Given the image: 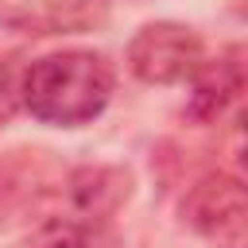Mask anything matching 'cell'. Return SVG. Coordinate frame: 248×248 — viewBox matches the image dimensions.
Returning <instances> with one entry per match:
<instances>
[{"label":"cell","instance_id":"6da1fadb","mask_svg":"<svg viewBox=\"0 0 248 248\" xmlns=\"http://www.w3.org/2000/svg\"><path fill=\"white\" fill-rule=\"evenodd\" d=\"M116 93V70L101 50H54L19 74V105L50 128L93 124Z\"/></svg>","mask_w":248,"mask_h":248},{"label":"cell","instance_id":"7a4b0ae2","mask_svg":"<svg viewBox=\"0 0 248 248\" xmlns=\"http://www.w3.org/2000/svg\"><path fill=\"white\" fill-rule=\"evenodd\" d=\"M205 62V39L190 23L155 19L128 39V70L147 85H178Z\"/></svg>","mask_w":248,"mask_h":248},{"label":"cell","instance_id":"3957f363","mask_svg":"<svg viewBox=\"0 0 248 248\" xmlns=\"http://www.w3.org/2000/svg\"><path fill=\"white\" fill-rule=\"evenodd\" d=\"M182 221L213 240L217 248H244L248 244V198L244 182L229 170H209L202 174L186 198H182Z\"/></svg>","mask_w":248,"mask_h":248},{"label":"cell","instance_id":"277c9868","mask_svg":"<svg viewBox=\"0 0 248 248\" xmlns=\"http://www.w3.org/2000/svg\"><path fill=\"white\" fill-rule=\"evenodd\" d=\"M244 93V50L229 46L217 58H205L198 74L190 78V97H186V120L194 124H213L221 120Z\"/></svg>","mask_w":248,"mask_h":248},{"label":"cell","instance_id":"5b68a950","mask_svg":"<svg viewBox=\"0 0 248 248\" xmlns=\"http://www.w3.org/2000/svg\"><path fill=\"white\" fill-rule=\"evenodd\" d=\"M105 19L101 0H0V23L23 35H70Z\"/></svg>","mask_w":248,"mask_h":248},{"label":"cell","instance_id":"8992f818","mask_svg":"<svg viewBox=\"0 0 248 248\" xmlns=\"http://www.w3.org/2000/svg\"><path fill=\"white\" fill-rule=\"evenodd\" d=\"M66 198L74 209V221L85 225H105L128 198H132V174L124 167H78L66 182Z\"/></svg>","mask_w":248,"mask_h":248},{"label":"cell","instance_id":"52a82bcc","mask_svg":"<svg viewBox=\"0 0 248 248\" xmlns=\"http://www.w3.org/2000/svg\"><path fill=\"white\" fill-rule=\"evenodd\" d=\"M39 248H116L112 232L105 225H85V221H70L62 225L54 236H46Z\"/></svg>","mask_w":248,"mask_h":248},{"label":"cell","instance_id":"ba28073f","mask_svg":"<svg viewBox=\"0 0 248 248\" xmlns=\"http://www.w3.org/2000/svg\"><path fill=\"white\" fill-rule=\"evenodd\" d=\"M19 105V78L8 54H0V124H8V116Z\"/></svg>","mask_w":248,"mask_h":248}]
</instances>
